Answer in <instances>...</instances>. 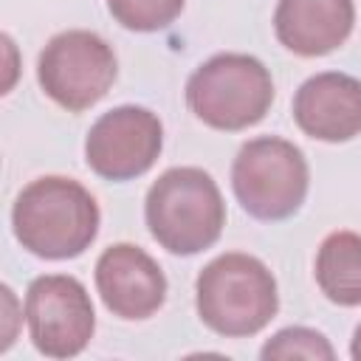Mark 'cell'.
<instances>
[{
    "label": "cell",
    "instance_id": "obj_1",
    "mask_svg": "<svg viewBox=\"0 0 361 361\" xmlns=\"http://www.w3.org/2000/svg\"><path fill=\"white\" fill-rule=\"evenodd\" d=\"M11 226L20 245L34 257L71 259L96 240L99 206L79 180L45 175L17 195Z\"/></svg>",
    "mask_w": 361,
    "mask_h": 361
},
{
    "label": "cell",
    "instance_id": "obj_2",
    "mask_svg": "<svg viewBox=\"0 0 361 361\" xmlns=\"http://www.w3.org/2000/svg\"><path fill=\"white\" fill-rule=\"evenodd\" d=\"M195 305L200 322L214 333L226 338L254 336L276 316V279L262 259L228 251L197 274Z\"/></svg>",
    "mask_w": 361,
    "mask_h": 361
},
{
    "label": "cell",
    "instance_id": "obj_3",
    "mask_svg": "<svg viewBox=\"0 0 361 361\" xmlns=\"http://www.w3.org/2000/svg\"><path fill=\"white\" fill-rule=\"evenodd\" d=\"M144 217L161 248L189 257L217 243L226 226V203L209 172L172 166L149 186Z\"/></svg>",
    "mask_w": 361,
    "mask_h": 361
},
{
    "label": "cell",
    "instance_id": "obj_4",
    "mask_svg": "<svg viewBox=\"0 0 361 361\" xmlns=\"http://www.w3.org/2000/svg\"><path fill=\"white\" fill-rule=\"evenodd\" d=\"M271 102V73L251 54H217L186 82L189 110L214 130H245L265 118Z\"/></svg>",
    "mask_w": 361,
    "mask_h": 361
},
{
    "label": "cell",
    "instance_id": "obj_5",
    "mask_svg": "<svg viewBox=\"0 0 361 361\" xmlns=\"http://www.w3.org/2000/svg\"><path fill=\"white\" fill-rule=\"evenodd\" d=\"M310 183L302 149L285 138L262 135L240 147L231 186L240 206L257 220H285L299 212Z\"/></svg>",
    "mask_w": 361,
    "mask_h": 361
},
{
    "label": "cell",
    "instance_id": "obj_6",
    "mask_svg": "<svg viewBox=\"0 0 361 361\" xmlns=\"http://www.w3.org/2000/svg\"><path fill=\"white\" fill-rule=\"evenodd\" d=\"M37 79L48 99L79 113L93 107L116 82V54L93 31L71 28L48 39L37 62Z\"/></svg>",
    "mask_w": 361,
    "mask_h": 361
},
{
    "label": "cell",
    "instance_id": "obj_7",
    "mask_svg": "<svg viewBox=\"0 0 361 361\" xmlns=\"http://www.w3.org/2000/svg\"><path fill=\"white\" fill-rule=\"evenodd\" d=\"M25 322L34 347L48 358L79 355L96 330L93 302L85 285L68 274H45L28 285Z\"/></svg>",
    "mask_w": 361,
    "mask_h": 361
},
{
    "label": "cell",
    "instance_id": "obj_8",
    "mask_svg": "<svg viewBox=\"0 0 361 361\" xmlns=\"http://www.w3.org/2000/svg\"><path fill=\"white\" fill-rule=\"evenodd\" d=\"M161 147V118L147 107L124 104L96 118L85 138V161L99 178L130 180L158 161Z\"/></svg>",
    "mask_w": 361,
    "mask_h": 361
},
{
    "label": "cell",
    "instance_id": "obj_9",
    "mask_svg": "<svg viewBox=\"0 0 361 361\" xmlns=\"http://www.w3.org/2000/svg\"><path fill=\"white\" fill-rule=\"evenodd\" d=\"M96 288L104 307L118 319H147L166 299L161 265L138 245L116 243L96 259Z\"/></svg>",
    "mask_w": 361,
    "mask_h": 361
},
{
    "label": "cell",
    "instance_id": "obj_10",
    "mask_svg": "<svg viewBox=\"0 0 361 361\" xmlns=\"http://www.w3.org/2000/svg\"><path fill=\"white\" fill-rule=\"evenodd\" d=\"M299 130L319 141H350L361 135V79L324 71L302 82L293 96Z\"/></svg>",
    "mask_w": 361,
    "mask_h": 361
},
{
    "label": "cell",
    "instance_id": "obj_11",
    "mask_svg": "<svg viewBox=\"0 0 361 361\" xmlns=\"http://www.w3.org/2000/svg\"><path fill=\"white\" fill-rule=\"evenodd\" d=\"M355 23L353 0H279L276 39L299 56H324L344 45Z\"/></svg>",
    "mask_w": 361,
    "mask_h": 361
},
{
    "label": "cell",
    "instance_id": "obj_12",
    "mask_svg": "<svg viewBox=\"0 0 361 361\" xmlns=\"http://www.w3.org/2000/svg\"><path fill=\"white\" fill-rule=\"evenodd\" d=\"M316 282L333 305H361V234L333 231L322 240L316 254Z\"/></svg>",
    "mask_w": 361,
    "mask_h": 361
},
{
    "label": "cell",
    "instance_id": "obj_13",
    "mask_svg": "<svg viewBox=\"0 0 361 361\" xmlns=\"http://www.w3.org/2000/svg\"><path fill=\"white\" fill-rule=\"evenodd\" d=\"M116 23L130 31H158L175 23L183 11V0H107Z\"/></svg>",
    "mask_w": 361,
    "mask_h": 361
},
{
    "label": "cell",
    "instance_id": "obj_14",
    "mask_svg": "<svg viewBox=\"0 0 361 361\" xmlns=\"http://www.w3.org/2000/svg\"><path fill=\"white\" fill-rule=\"evenodd\" d=\"M259 355L265 361L271 358H324V361H333L336 358V350L333 344L319 333V330H310V327H285L279 330L276 336H271Z\"/></svg>",
    "mask_w": 361,
    "mask_h": 361
},
{
    "label": "cell",
    "instance_id": "obj_15",
    "mask_svg": "<svg viewBox=\"0 0 361 361\" xmlns=\"http://www.w3.org/2000/svg\"><path fill=\"white\" fill-rule=\"evenodd\" d=\"M0 293H3V307H6V322H8V327H6V333H3V344H0V350H8V344L14 341V307H17V302H14V293H11V288L8 285H3L0 288Z\"/></svg>",
    "mask_w": 361,
    "mask_h": 361
},
{
    "label": "cell",
    "instance_id": "obj_16",
    "mask_svg": "<svg viewBox=\"0 0 361 361\" xmlns=\"http://www.w3.org/2000/svg\"><path fill=\"white\" fill-rule=\"evenodd\" d=\"M350 355L355 358V361H361V324L355 327V333H353V344H350Z\"/></svg>",
    "mask_w": 361,
    "mask_h": 361
}]
</instances>
